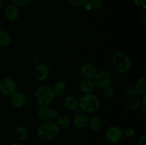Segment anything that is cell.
Wrapping results in <instances>:
<instances>
[{"label": "cell", "instance_id": "cell-31", "mask_svg": "<svg viewBox=\"0 0 146 145\" xmlns=\"http://www.w3.org/2000/svg\"><path fill=\"white\" fill-rule=\"evenodd\" d=\"M133 2L134 4L139 7H144L146 4V0H133Z\"/></svg>", "mask_w": 146, "mask_h": 145}, {"label": "cell", "instance_id": "cell-35", "mask_svg": "<svg viewBox=\"0 0 146 145\" xmlns=\"http://www.w3.org/2000/svg\"><path fill=\"white\" fill-rule=\"evenodd\" d=\"M1 23H0V30H1Z\"/></svg>", "mask_w": 146, "mask_h": 145}, {"label": "cell", "instance_id": "cell-20", "mask_svg": "<svg viewBox=\"0 0 146 145\" xmlns=\"http://www.w3.org/2000/svg\"><path fill=\"white\" fill-rule=\"evenodd\" d=\"M11 38L9 33L5 30H0V46L7 47L11 44Z\"/></svg>", "mask_w": 146, "mask_h": 145}, {"label": "cell", "instance_id": "cell-21", "mask_svg": "<svg viewBox=\"0 0 146 145\" xmlns=\"http://www.w3.org/2000/svg\"><path fill=\"white\" fill-rule=\"evenodd\" d=\"M88 125L91 130L94 132H97L102 127V120L101 119V118L97 116L93 117L89 119Z\"/></svg>", "mask_w": 146, "mask_h": 145}, {"label": "cell", "instance_id": "cell-33", "mask_svg": "<svg viewBox=\"0 0 146 145\" xmlns=\"http://www.w3.org/2000/svg\"><path fill=\"white\" fill-rule=\"evenodd\" d=\"M141 105H143V109H146V97H145V95H144L142 101H141Z\"/></svg>", "mask_w": 146, "mask_h": 145}, {"label": "cell", "instance_id": "cell-32", "mask_svg": "<svg viewBox=\"0 0 146 145\" xmlns=\"http://www.w3.org/2000/svg\"><path fill=\"white\" fill-rule=\"evenodd\" d=\"M137 145H146V136L143 135L138 141Z\"/></svg>", "mask_w": 146, "mask_h": 145}, {"label": "cell", "instance_id": "cell-17", "mask_svg": "<svg viewBox=\"0 0 146 145\" xmlns=\"http://www.w3.org/2000/svg\"><path fill=\"white\" fill-rule=\"evenodd\" d=\"M125 107L130 110H136L141 106V102L138 98L135 97H129L125 100Z\"/></svg>", "mask_w": 146, "mask_h": 145}, {"label": "cell", "instance_id": "cell-36", "mask_svg": "<svg viewBox=\"0 0 146 145\" xmlns=\"http://www.w3.org/2000/svg\"><path fill=\"white\" fill-rule=\"evenodd\" d=\"M5 1H8V0H5Z\"/></svg>", "mask_w": 146, "mask_h": 145}, {"label": "cell", "instance_id": "cell-14", "mask_svg": "<svg viewBox=\"0 0 146 145\" xmlns=\"http://www.w3.org/2000/svg\"><path fill=\"white\" fill-rule=\"evenodd\" d=\"M52 108L48 105H40L36 110L37 115L43 120H49L51 119V113Z\"/></svg>", "mask_w": 146, "mask_h": 145}, {"label": "cell", "instance_id": "cell-28", "mask_svg": "<svg viewBox=\"0 0 146 145\" xmlns=\"http://www.w3.org/2000/svg\"><path fill=\"white\" fill-rule=\"evenodd\" d=\"M135 134V131L132 128H128L124 132V135L128 138H131Z\"/></svg>", "mask_w": 146, "mask_h": 145}, {"label": "cell", "instance_id": "cell-24", "mask_svg": "<svg viewBox=\"0 0 146 145\" xmlns=\"http://www.w3.org/2000/svg\"><path fill=\"white\" fill-rule=\"evenodd\" d=\"M103 94H104V97L107 99H111V98H113V96L115 95V91L113 88H111V86L108 87V88H106L104 89H103Z\"/></svg>", "mask_w": 146, "mask_h": 145}, {"label": "cell", "instance_id": "cell-11", "mask_svg": "<svg viewBox=\"0 0 146 145\" xmlns=\"http://www.w3.org/2000/svg\"><path fill=\"white\" fill-rule=\"evenodd\" d=\"M96 68L93 64L86 63L81 68V73L83 78L85 79L93 80L96 74Z\"/></svg>", "mask_w": 146, "mask_h": 145}, {"label": "cell", "instance_id": "cell-34", "mask_svg": "<svg viewBox=\"0 0 146 145\" xmlns=\"http://www.w3.org/2000/svg\"><path fill=\"white\" fill-rule=\"evenodd\" d=\"M1 5H2V4H1V1L0 0V10H1Z\"/></svg>", "mask_w": 146, "mask_h": 145}, {"label": "cell", "instance_id": "cell-27", "mask_svg": "<svg viewBox=\"0 0 146 145\" xmlns=\"http://www.w3.org/2000/svg\"><path fill=\"white\" fill-rule=\"evenodd\" d=\"M125 93L128 95V97H133L136 94L135 92V90L134 86H129L127 88L126 91H125Z\"/></svg>", "mask_w": 146, "mask_h": 145}, {"label": "cell", "instance_id": "cell-5", "mask_svg": "<svg viewBox=\"0 0 146 145\" xmlns=\"http://www.w3.org/2000/svg\"><path fill=\"white\" fill-rule=\"evenodd\" d=\"M95 86L101 89L111 86L113 82V76L109 71L101 70L96 72L95 77L93 79Z\"/></svg>", "mask_w": 146, "mask_h": 145}, {"label": "cell", "instance_id": "cell-25", "mask_svg": "<svg viewBox=\"0 0 146 145\" xmlns=\"http://www.w3.org/2000/svg\"><path fill=\"white\" fill-rule=\"evenodd\" d=\"M12 1L14 2V5L17 6V7H24L28 5L30 1H31V0H12Z\"/></svg>", "mask_w": 146, "mask_h": 145}, {"label": "cell", "instance_id": "cell-12", "mask_svg": "<svg viewBox=\"0 0 146 145\" xmlns=\"http://www.w3.org/2000/svg\"><path fill=\"white\" fill-rule=\"evenodd\" d=\"M19 16V10L14 4L7 6L4 10V16L8 21H14L17 19Z\"/></svg>", "mask_w": 146, "mask_h": 145}, {"label": "cell", "instance_id": "cell-2", "mask_svg": "<svg viewBox=\"0 0 146 145\" xmlns=\"http://www.w3.org/2000/svg\"><path fill=\"white\" fill-rule=\"evenodd\" d=\"M78 107L86 112H92L98 110L100 107V101L97 96L94 94H84L78 100Z\"/></svg>", "mask_w": 146, "mask_h": 145}, {"label": "cell", "instance_id": "cell-4", "mask_svg": "<svg viewBox=\"0 0 146 145\" xmlns=\"http://www.w3.org/2000/svg\"><path fill=\"white\" fill-rule=\"evenodd\" d=\"M55 98L54 90L48 85H42L36 90L35 99L39 105H49Z\"/></svg>", "mask_w": 146, "mask_h": 145}, {"label": "cell", "instance_id": "cell-29", "mask_svg": "<svg viewBox=\"0 0 146 145\" xmlns=\"http://www.w3.org/2000/svg\"><path fill=\"white\" fill-rule=\"evenodd\" d=\"M60 116L59 112L56 109H51V119H56L58 117Z\"/></svg>", "mask_w": 146, "mask_h": 145}, {"label": "cell", "instance_id": "cell-6", "mask_svg": "<svg viewBox=\"0 0 146 145\" xmlns=\"http://www.w3.org/2000/svg\"><path fill=\"white\" fill-rule=\"evenodd\" d=\"M17 91V83L10 77H5L0 81V92L5 96H11Z\"/></svg>", "mask_w": 146, "mask_h": 145}, {"label": "cell", "instance_id": "cell-22", "mask_svg": "<svg viewBox=\"0 0 146 145\" xmlns=\"http://www.w3.org/2000/svg\"><path fill=\"white\" fill-rule=\"evenodd\" d=\"M56 123L60 129H64V128L68 127L71 125V119L66 115H62L57 118Z\"/></svg>", "mask_w": 146, "mask_h": 145}, {"label": "cell", "instance_id": "cell-3", "mask_svg": "<svg viewBox=\"0 0 146 145\" xmlns=\"http://www.w3.org/2000/svg\"><path fill=\"white\" fill-rule=\"evenodd\" d=\"M112 64L114 69L118 72H125L131 68V61L129 57L123 51H118L113 55Z\"/></svg>", "mask_w": 146, "mask_h": 145}, {"label": "cell", "instance_id": "cell-13", "mask_svg": "<svg viewBox=\"0 0 146 145\" xmlns=\"http://www.w3.org/2000/svg\"><path fill=\"white\" fill-rule=\"evenodd\" d=\"M79 88L84 94H91L95 89V84L93 80L82 78L79 80Z\"/></svg>", "mask_w": 146, "mask_h": 145}, {"label": "cell", "instance_id": "cell-16", "mask_svg": "<svg viewBox=\"0 0 146 145\" xmlns=\"http://www.w3.org/2000/svg\"><path fill=\"white\" fill-rule=\"evenodd\" d=\"M52 88L55 98H58L64 95L66 92V84L62 80L57 81Z\"/></svg>", "mask_w": 146, "mask_h": 145}, {"label": "cell", "instance_id": "cell-1", "mask_svg": "<svg viewBox=\"0 0 146 145\" xmlns=\"http://www.w3.org/2000/svg\"><path fill=\"white\" fill-rule=\"evenodd\" d=\"M60 132L61 129L55 122L46 120L39 125L37 129V135L42 140L50 141L54 139Z\"/></svg>", "mask_w": 146, "mask_h": 145}, {"label": "cell", "instance_id": "cell-8", "mask_svg": "<svg viewBox=\"0 0 146 145\" xmlns=\"http://www.w3.org/2000/svg\"><path fill=\"white\" fill-rule=\"evenodd\" d=\"M106 138L112 143L118 142L124 135V132L121 128L117 126H111L108 128L106 131Z\"/></svg>", "mask_w": 146, "mask_h": 145}, {"label": "cell", "instance_id": "cell-18", "mask_svg": "<svg viewBox=\"0 0 146 145\" xmlns=\"http://www.w3.org/2000/svg\"><path fill=\"white\" fill-rule=\"evenodd\" d=\"M64 105L66 107L71 110H75L78 107V100L73 95L67 96L64 100Z\"/></svg>", "mask_w": 146, "mask_h": 145}, {"label": "cell", "instance_id": "cell-9", "mask_svg": "<svg viewBox=\"0 0 146 145\" xmlns=\"http://www.w3.org/2000/svg\"><path fill=\"white\" fill-rule=\"evenodd\" d=\"M27 98L25 94L20 91H16L11 95V102L13 106L17 108H22L25 106Z\"/></svg>", "mask_w": 146, "mask_h": 145}, {"label": "cell", "instance_id": "cell-26", "mask_svg": "<svg viewBox=\"0 0 146 145\" xmlns=\"http://www.w3.org/2000/svg\"><path fill=\"white\" fill-rule=\"evenodd\" d=\"M88 0H68L71 4L74 6H85Z\"/></svg>", "mask_w": 146, "mask_h": 145}, {"label": "cell", "instance_id": "cell-19", "mask_svg": "<svg viewBox=\"0 0 146 145\" xmlns=\"http://www.w3.org/2000/svg\"><path fill=\"white\" fill-rule=\"evenodd\" d=\"M14 136L19 141H24L29 137V131L22 126L18 127L14 131Z\"/></svg>", "mask_w": 146, "mask_h": 145}, {"label": "cell", "instance_id": "cell-7", "mask_svg": "<svg viewBox=\"0 0 146 145\" xmlns=\"http://www.w3.org/2000/svg\"><path fill=\"white\" fill-rule=\"evenodd\" d=\"M50 75V69L47 65L44 63H38L33 70V75L36 80L42 82L46 80Z\"/></svg>", "mask_w": 146, "mask_h": 145}, {"label": "cell", "instance_id": "cell-23", "mask_svg": "<svg viewBox=\"0 0 146 145\" xmlns=\"http://www.w3.org/2000/svg\"><path fill=\"white\" fill-rule=\"evenodd\" d=\"M87 4L92 9H98L102 7V0H88Z\"/></svg>", "mask_w": 146, "mask_h": 145}, {"label": "cell", "instance_id": "cell-15", "mask_svg": "<svg viewBox=\"0 0 146 145\" xmlns=\"http://www.w3.org/2000/svg\"><path fill=\"white\" fill-rule=\"evenodd\" d=\"M135 92L136 94L141 95H145L146 94V77L145 75L141 76L135 82Z\"/></svg>", "mask_w": 146, "mask_h": 145}, {"label": "cell", "instance_id": "cell-10", "mask_svg": "<svg viewBox=\"0 0 146 145\" xmlns=\"http://www.w3.org/2000/svg\"><path fill=\"white\" fill-rule=\"evenodd\" d=\"M89 117L85 113H78L74 117L72 123L75 127L78 129H83L88 125Z\"/></svg>", "mask_w": 146, "mask_h": 145}, {"label": "cell", "instance_id": "cell-30", "mask_svg": "<svg viewBox=\"0 0 146 145\" xmlns=\"http://www.w3.org/2000/svg\"><path fill=\"white\" fill-rule=\"evenodd\" d=\"M139 22L141 25L145 26L146 25V13L143 12L140 15L139 17Z\"/></svg>", "mask_w": 146, "mask_h": 145}]
</instances>
